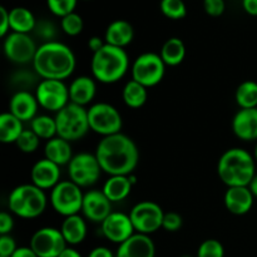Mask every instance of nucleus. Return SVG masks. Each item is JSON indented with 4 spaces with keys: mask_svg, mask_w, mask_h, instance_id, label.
Wrapping results in <instances>:
<instances>
[{
    "mask_svg": "<svg viewBox=\"0 0 257 257\" xmlns=\"http://www.w3.org/2000/svg\"><path fill=\"white\" fill-rule=\"evenodd\" d=\"M94 155L103 172L109 176L133 175L140 161L137 145L122 132L103 137Z\"/></svg>",
    "mask_w": 257,
    "mask_h": 257,
    "instance_id": "1",
    "label": "nucleus"
},
{
    "mask_svg": "<svg viewBox=\"0 0 257 257\" xmlns=\"http://www.w3.org/2000/svg\"><path fill=\"white\" fill-rule=\"evenodd\" d=\"M37 50V44L29 34L10 32L4 39L5 57L15 64H33Z\"/></svg>",
    "mask_w": 257,
    "mask_h": 257,
    "instance_id": "13",
    "label": "nucleus"
},
{
    "mask_svg": "<svg viewBox=\"0 0 257 257\" xmlns=\"http://www.w3.org/2000/svg\"><path fill=\"white\" fill-rule=\"evenodd\" d=\"M78 0H47V7L55 17L63 18L75 12Z\"/></svg>",
    "mask_w": 257,
    "mask_h": 257,
    "instance_id": "37",
    "label": "nucleus"
},
{
    "mask_svg": "<svg viewBox=\"0 0 257 257\" xmlns=\"http://www.w3.org/2000/svg\"><path fill=\"white\" fill-rule=\"evenodd\" d=\"M24 131L23 122L10 112H5L0 115V142L15 143Z\"/></svg>",
    "mask_w": 257,
    "mask_h": 257,
    "instance_id": "28",
    "label": "nucleus"
},
{
    "mask_svg": "<svg viewBox=\"0 0 257 257\" xmlns=\"http://www.w3.org/2000/svg\"><path fill=\"white\" fill-rule=\"evenodd\" d=\"M77 65V59L68 45L64 43H43L38 47L37 54L33 60L34 72L42 79L64 80L73 74Z\"/></svg>",
    "mask_w": 257,
    "mask_h": 257,
    "instance_id": "2",
    "label": "nucleus"
},
{
    "mask_svg": "<svg viewBox=\"0 0 257 257\" xmlns=\"http://www.w3.org/2000/svg\"><path fill=\"white\" fill-rule=\"evenodd\" d=\"M203 9L210 17H221L226 10V3L225 0H203Z\"/></svg>",
    "mask_w": 257,
    "mask_h": 257,
    "instance_id": "41",
    "label": "nucleus"
},
{
    "mask_svg": "<svg viewBox=\"0 0 257 257\" xmlns=\"http://www.w3.org/2000/svg\"><path fill=\"white\" fill-rule=\"evenodd\" d=\"M161 13L171 20H180L187 15V7L183 0H161Z\"/></svg>",
    "mask_w": 257,
    "mask_h": 257,
    "instance_id": "33",
    "label": "nucleus"
},
{
    "mask_svg": "<svg viewBox=\"0 0 257 257\" xmlns=\"http://www.w3.org/2000/svg\"><path fill=\"white\" fill-rule=\"evenodd\" d=\"M30 247L38 257H58L68 247V243L65 242L60 230L54 227H43L33 233Z\"/></svg>",
    "mask_w": 257,
    "mask_h": 257,
    "instance_id": "14",
    "label": "nucleus"
},
{
    "mask_svg": "<svg viewBox=\"0 0 257 257\" xmlns=\"http://www.w3.org/2000/svg\"><path fill=\"white\" fill-rule=\"evenodd\" d=\"M38 78L39 75L37 73L28 72V70H22V72H18L13 75L12 83L17 87V92L19 90H28L30 92V88H37L38 87Z\"/></svg>",
    "mask_w": 257,
    "mask_h": 257,
    "instance_id": "35",
    "label": "nucleus"
},
{
    "mask_svg": "<svg viewBox=\"0 0 257 257\" xmlns=\"http://www.w3.org/2000/svg\"><path fill=\"white\" fill-rule=\"evenodd\" d=\"M100 227H102L103 236L110 242L118 245L124 242L136 233L130 215L123 212H112L100 223Z\"/></svg>",
    "mask_w": 257,
    "mask_h": 257,
    "instance_id": "15",
    "label": "nucleus"
},
{
    "mask_svg": "<svg viewBox=\"0 0 257 257\" xmlns=\"http://www.w3.org/2000/svg\"><path fill=\"white\" fill-rule=\"evenodd\" d=\"M100 172L102 168L95 155L88 152L74 155L68 165V175L70 181L82 188L97 183L100 177Z\"/></svg>",
    "mask_w": 257,
    "mask_h": 257,
    "instance_id": "11",
    "label": "nucleus"
},
{
    "mask_svg": "<svg viewBox=\"0 0 257 257\" xmlns=\"http://www.w3.org/2000/svg\"><path fill=\"white\" fill-rule=\"evenodd\" d=\"M60 232L68 245H79L85 240V236H87V223L84 218L79 215L68 216L63 221Z\"/></svg>",
    "mask_w": 257,
    "mask_h": 257,
    "instance_id": "24",
    "label": "nucleus"
},
{
    "mask_svg": "<svg viewBox=\"0 0 257 257\" xmlns=\"http://www.w3.org/2000/svg\"><path fill=\"white\" fill-rule=\"evenodd\" d=\"M133 183L130 176H110L103 185V193L112 203L120 202L130 196Z\"/></svg>",
    "mask_w": 257,
    "mask_h": 257,
    "instance_id": "25",
    "label": "nucleus"
},
{
    "mask_svg": "<svg viewBox=\"0 0 257 257\" xmlns=\"http://www.w3.org/2000/svg\"><path fill=\"white\" fill-rule=\"evenodd\" d=\"M242 8L248 15L257 17V0H242Z\"/></svg>",
    "mask_w": 257,
    "mask_h": 257,
    "instance_id": "48",
    "label": "nucleus"
},
{
    "mask_svg": "<svg viewBox=\"0 0 257 257\" xmlns=\"http://www.w3.org/2000/svg\"><path fill=\"white\" fill-rule=\"evenodd\" d=\"M130 217L136 232L150 236L162 227L165 212L158 203L142 201L133 206Z\"/></svg>",
    "mask_w": 257,
    "mask_h": 257,
    "instance_id": "10",
    "label": "nucleus"
},
{
    "mask_svg": "<svg viewBox=\"0 0 257 257\" xmlns=\"http://www.w3.org/2000/svg\"><path fill=\"white\" fill-rule=\"evenodd\" d=\"M95 93H97V84L94 78L88 75L77 77L69 85L70 102L82 107H85L94 99Z\"/></svg>",
    "mask_w": 257,
    "mask_h": 257,
    "instance_id": "22",
    "label": "nucleus"
},
{
    "mask_svg": "<svg viewBox=\"0 0 257 257\" xmlns=\"http://www.w3.org/2000/svg\"><path fill=\"white\" fill-rule=\"evenodd\" d=\"M84 193L82 187L72 181H60L50 193V205L53 210L59 215L68 216L78 215L82 211Z\"/></svg>",
    "mask_w": 257,
    "mask_h": 257,
    "instance_id": "7",
    "label": "nucleus"
},
{
    "mask_svg": "<svg viewBox=\"0 0 257 257\" xmlns=\"http://www.w3.org/2000/svg\"><path fill=\"white\" fill-rule=\"evenodd\" d=\"M253 195L251 193L250 188L246 186L240 187H228L225 193V206L228 212L236 216H242L250 212L253 206Z\"/></svg>",
    "mask_w": 257,
    "mask_h": 257,
    "instance_id": "20",
    "label": "nucleus"
},
{
    "mask_svg": "<svg viewBox=\"0 0 257 257\" xmlns=\"http://www.w3.org/2000/svg\"><path fill=\"white\" fill-rule=\"evenodd\" d=\"M88 257H115V255L108 247L98 246V247H94L90 251Z\"/></svg>",
    "mask_w": 257,
    "mask_h": 257,
    "instance_id": "46",
    "label": "nucleus"
},
{
    "mask_svg": "<svg viewBox=\"0 0 257 257\" xmlns=\"http://www.w3.org/2000/svg\"><path fill=\"white\" fill-rule=\"evenodd\" d=\"M88 120L90 131L103 137L119 133L123 125L119 110L109 103L104 102L95 103L88 109Z\"/></svg>",
    "mask_w": 257,
    "mask_h": 257,
    "instance_id": "8",
    "label": "nucleus"
},
{
    "mask_svg": "<svg viewBox=\"0 0 257 257\" xmlns=\"http://www.w3.org/2000/svg\"><path fill=\"white\" fill-rule=\"evenodd\" d=\"M248 188H250L251 193L253 195V197L257 198V173L255 175V177L252 178V181L250 182V185L247 186Z\"/></svg>",
    "mask_w": 257,
    "mask_h": 257,
    "instance_id": "50",
    "label": "nucleus"
},
{
    "mask_svg": "<svg viewBox=\"0 0 257 257\" xmlns=\"http://www.w3.org/2000/svg\"><path fill=\"white\" fill-rule=\"evenodd\" d=\"M10 32L29 34L34 32L37 19L32 10L24 7H15L9 10Z\"/></svg>",
    "mask_w": 257,
    "mask_h": 257,
    "instance_id": "27",
    "label": "nucleus"
},
{
    "mask_svg": "<svg viewBox=\"0 0 257 257\" xmlns=\"http://www.w3.org/2000/svg\"><path fill=\"white\" fill-rule=\"evenodd\" d=\"M14 227L13 216L8 212L0 213V235H10Z\"/></svg>",
    "mask_w": 257,
    "mask_h": 257,
    "instance_id": "43",
    "label": "nucleus"
},
{
    "mask_svg": "<svg viewBox=\"0 0 257 257\" xmlns=\"http://www.w3.org/2000/svg\"><path fill=\"white\" fill-rule=\"evenodd\" d=\"M30 130L40 138V140H52L57 137V123L55 118L49 115H37L34 119L30 122Z\"/></svg>",
    "mask_w": 257,
    "mask_h": 257,
    "instance_id": "32",
    "label": "nucleus"
},
{
    "mask_svg": "<svg viewBox=\"0 0 257 257\" xmlns=\"http://www.w3.org/2000/svg\"><path fill=\"white\" fill-rule=\"evenodd\" d=\"M0 17H2V24H0V37L5 38L10 33L9 10H8L5 7H0Z\"/></svg>",
    "mask_w": 257,
    "mask_h": 257,
    "instance_id": "44",
    "label": "nucleus"
},
{
    "mask_svg": "<svg viewBox=\"0 0 257 257\" xmlns=\"http://www.w3.org/2000/svg\"><path fill=\"white\" fill-rule=\"evenodd\" d=\"M135 38V29L127 20L118 19L110 23L104 33V40L107 44L124 49L132 43Z\"/></svg>",
    "mask_w": 257,
    "mask_h": 257,
    "instance_id": "23",
    "label": "nucleus"
},
{
    "mask_svg": "<svg viewBox=\"0 0 257 257\" xmlns=\"http://www.w3.org/2000/svg\"><path fill=\"white\" fill-rule=\"evenodd\" d=\"M34 32L37 37L42 38L44 40V43L53 42V40H55V37H57V28H55L54 23L45 19L37 22Z\"/></svg>",
    "mask_w": 257,
    "mask_h": 257,
    "instance_id": "39",
    "label": "nucleus"
},
{
    "mask_svg": "<svg viewBox=\"0 0 257 257\" xmlns=\"http://www.w3.org/2000/svg\"><path fill=\"white\" fill-rule=\"evenodd\" d=\"M181 257H192V256H188V255H185V256H181Z\"/></svg>",
    "mask_w": 257,
    "mask_h": 257,
    "instance_id": "52",
    "label": "nucleus"
},
{
    "mask_svg": "<svg viewBox=\"0 0 257 257\" xmlns=\"http://www.w3.org/2000/svg\"><path fill=\"white\" fill-rule=\"evenodd\" d=\"M161 58L166 65L176 67L185 60L186 57V45L180 38H170L163 43L160 53Z\"/></svg>",
    "mask_w": 257,
    "mask_h": 257,
    "instance_id": "29",
    "label": "nucleus"
},
{
    "mask_svg": "<svg viewBox=\"0 0 257 257\" xmlns=\"http://www.w3.org/2000/svg\"><path fill=\"white\" fill-rule=\"evenodd\" d=\"M235 99L241 109L257 108V82L245 80L237 87Z\"/></svg>",
    "mask_w": 257,
    "mask_h": 257,
    "instance_id": "31",
    "label": "nucleus"
},
{
    "mask_svg": "<svg viewBox=\"0 0 257 257\" xmlns=\"http://www.w3.org/2000/svg\"><path fill=\"white\" fill-rule=\"evenodd\" d=\"M132 79L145 85L146 88H151L162 82L166 73V64L160 54L156 53H143L138 55L133 62Z\"/></svg>",
    "mask_w": 257,
    "mask_h": 257,
    "instance_id": "9",
    "label": "nucleus"
},
{
    "mask_svg": "<svg viewBox=\"0 0 257 257\" xmlns=\"http://www.w3.org/2000/svg\"><path fill=\"white\" fill-rule=\"evenodd\" d=\"M217 173L227 187H247L256 175V161L246 150L231 148L218 160Z\"/></svg>",
    "mask_w": 257,
    "mask_h": 257,
    "instance_id": "3",
    "label": "nucleus"
},
{
    "mask_svg": "<svg viewBox=\"0 0 257 257\" xmlns=\"http://www.w3.org/2000/svg\"><path fill=\"white\" fill-rule=\"evenodd\" d=\"M232 131L241 141H257V108L238 110L232 119Z\"/></svg>",
    "mask_w": 257,
    "mask_h": 257,
    "instance_id": "21",
    "label": "nucleus"
},
{
    "mask_svg": "<svg viewBox=\"0 0 257 257\" xmlns=\"http://www.w3.org/2000/svg\"><path fill=\"white\" fill-rule=\"evenodd\" d=\"M123 102L125 103V105L133 109H137L145 105V103L147 102L148 98V92L147 88L145 85L140 84L136 80L131 79L130 82L125 83V85L123 87L122 92Z\"/></svg>",
    "mask_w": 257,
    "mask_h": 257,
    "instance_id": "30",
    "label": "nucleus"
},
{
    "mask_svg": "<svg viewBox=\"0 0 257 257\" xmlns=\"http://www.w3.org/2000/svg\"><path fill=\"white\" fill-rule=\"evenodd\" d=\"M197 257H225V248L218 240L208 238L198 247Z\"/></svg>",
    "mask_w": 257,
    "mask_h": 257,
    "instance_id": "38",
    "label": "nucleus"
},
{
    "mask_svg": "<svg viewBox=\"0 0 257 257\" xmlns=\"http://www.w3.org/2000/svg\"><path fill=\"white\" fill-rule=\"evenodd\" d=\"M44 156L47 160L60 166L69 165L73 158V151L70 142L63 140L60 137H54L47 142L44 147Z\"/></svg>",
    "mask_w": 257,
    "mask_h": 257,
    "instance_id": "26",
    "label": "nucleus"
},
{
    "mask_svg": "<svg viewBox=\"0 0 257 257\" xmlns=\"http://www.w3.org/2000/svg\"><path fill=\"white\" fill-rule=\"evenodd\" d=\"M30 178L33 185L39 187L40 190H53L60 182L59 166L47 158L39 160L33 166Z\"/></svg>",
    "mask_w": 257,
    "mask_h": 257,
    "instance_id": "18",
    "label": "nucleus"
},
{
    "mask_svg": "<svg viewBox=\"0 0 257 257\" xmlns=\"http://www.w3.org/2000/svg\"><path fill=\"white\" fill-rule=\"evenodd\" d=\"M17 248V242L12 236L0 235V257H12Z\"/></svg>",
    "mask_w": 257,
    "mask_h": 257,
    "instance_id": "42",
    "label": "nucleus"
},
{
    "mask_svg": "<svg viewBox=\"0 0 257 257\" xmlns=\"http://www.w3.org/2000/svg\"><path fill=\"white\" fill-rule=\"evenodd\" d=\"M58 257H83V256L80 255L79 251H77L75 248L67 247Z\"/></svg>",
    "mask_w": 257,
    "mask_h": 257,
    "instance_id": "49",
    "label": "nucleus"
},
{
    "mask_svg": "<svg viewBox=\"0 0 257 257\" xmlns=\"http://www.w3.org/2000/svg\"><path fill=\"white\" fill-rule=\"evenodd\" d=\"M12 257H38V255L30 246H23V247H18Z\"/></svg>",
    "mask_w": 257,
    "mask_h": 257,
    "instance_id": "47",
    "label": "nucleus"
},
{
    "mask_svg": "<svg viewBox=\"0 0 257 257\" xmlns=\"http://www.w3.org/2000/svg\"><path fill=\"white\" fill-rule=\"evenodd\" d=\"M82 212L87 220L95 223H102L112 211V202L103 193V191L90 190L84 193Z\"/></svg>",
    "mask_w": 257,
    "mask_h": 257,
    "instance_id": "16",
    "label": "nucleus"
},
{
    "mask_svg": "<svg viewBox=\"0 0 257 257\" xmlns=\"http://www.w3.org/2000/svg\"><path fill=\"white\" fill-rule=\"evenodd\" d=\"M253 158H255L256 163H257V142H256V146H255V150H253Z\"/></svg>",
    "mask_w": 257,
    "mask_h": 257,
    "instance_id": "51",
    "label": "nucleus"
},
{
    "mask_svg": "<svg viewBox=\"0 0 257 257\" xmlns=\"http://www.w3.org/2000/svg\"><path fill=\"white\" fill-rule=\"evenodd\" d=\"M182 216L177 212H165L162 228L167 232H177L182 227Z\"/></svg>",
    "mask_w": 257,
    "mask_h": 257,
    "instance_id": "40",
    "label": "nucleus"
},
{
    "mask_svg": "<svg viewBox=\"0 0 257 257\" xmlns=\"http://www.w3.org/2000/svg\"><path fill=\"white\" fill-rule=\"evenodd\" d=\"M55 123H57V136L68 142L80 140L90 130L88 109L72 102L68 103L63 109L57 113Z\"/></svg>",
    "mask_w": 257,
    "mask_h": 257,
    "instance_id": "6",
    "label": "nucleus"
},
{
    "mask_svg": "<svg viewBox=\"0 0 257 257\" xmlns=\"http://www.w3.org/2000/svg\"><path fill=\"white\" fill-rule=\"evenodd\" d=\"M48 205L44 191L33 183L15 187L8 198L10 212L22 218H37L45 211Z\"/></svg>",
    "mask_w": 257,
    "mask_h": 257,
    "instance_id": "5",
    "label": "nucleus"
},
{
    "mask_svg": "<svg viewBox=\"0 0 257 257\" xmlns=\"http://www.w3.org/2000/svg\"><path fill=\"white\" fill-rule=\"evenodd\" d=\"M156 246L148 235L136 232L118 246L115 257H155Z\"/></svg>",
    "mask_w": 257,
    "mask_h": 257,
    "instance_id": "17",
    "label": "nucleus"
},
{
    "mask_svg": "<svg viewBox=\"0 0 257 257\" xmlns=\"http://www.w3.org/2000/svg\"><path fill=\"white\" fill-rule=\"evenodd\" d=\"M34 94L40 107L49 112L58 113L70 103L69 87L63 80L42 79L35 88Z\"/></svg>",
    "mask_w": 257,
    "mask_h": 257,
    "instance_id": "12",
    "label": "nucleus"
},
{
    "mask_svg": "<svg viewBox=\"0 0 257 257\" xmlns=\"http://www.w3.org/2000/svg\"><path fill=\"white\" fill-rule=\"evenodd\" d=\"M38 107L39 103L35 94L28 90H19L15 92L10 99L9 112L19 118L22 122H28V120L32 122L37 117Z\"/></svg>",
    "mask_w": 257,
    "mask_h": 257,
    "instance_id": "19",
    "label": "nucleus"
},
{
    "mask_svg": "<svg viewBox=\"0 0 257 257\" xmlns=\"http://www.w3.org/2000/svg\"><path fill=\"white\" fill-rule=\"evenodd\" d=\"M130 68V58L123 48L105 44L93 54L90 69L94 79L104 84H113L122 79Z\"/></svg>",
    "mask_w": 257,
    "mask_h": 257,
    "instance_id": "4",
    "label": "nucleus"
},
{
    "mask_svg": "<svg viewBox=\"0 0 257 257\" xmlns=\"http://www.w3.org/2000/svg\"><path fill=\"white\" fill-rule=\"evenodd\" d=\"M60 28L69 37H77L83 32L84 22H83V18L74 12L60 18Z\"/></svg>",
    "mask_w": 257,
    "mask_h": 257,
    "instance_id": "34",
    "label": "nucleus"
},
{
    "mask_svg": "<svg viewBox=\"0 0 257 257\" xmlns=\"http://www.w3.org/2000/svg\"><path fill=\"white\" fill-rule=\"evenodd\" d=\"M105 44H107L105 40L103 39V38L97 37V35H94V37H92L89 40H88V48H89L90 52H93V54L97 53L98 50L102 49Z\"/></svg>",
    "mask_w": 257,
    "mask_h": 257,
    "instance_id": "45",
    "label": "nucleus"
},
{
    "mask_svg": "<svg viewBox=\"0 0 257 257\" xmlns=\"http://www.w3.org/2000/svg\"><path fill=\"white\" fill-rule=\"evenodd\" d=\"M40 138L32 130H24L18 141L15 142L17 147L24 153H33L38 150Z\"/></svg>",
    "mask_w": 257,
    "mask_h": 257,
    "instance_id": "36",
    "label": "nucleus"
}]
</instances>
